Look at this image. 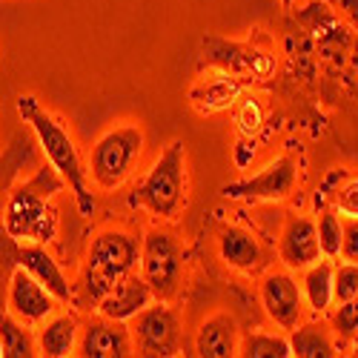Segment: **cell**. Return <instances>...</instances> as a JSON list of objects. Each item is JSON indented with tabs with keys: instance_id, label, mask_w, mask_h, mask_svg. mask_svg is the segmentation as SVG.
I'll use <instances>...</instances> for the list:
<instances>
[{
	"instance_id": "cell-1",
	"label": "cell",
	"mask_w": 358,
	"mask_h": 358,
	"mask_svg": "<svg viewBox=\"0 0 358 358\" xmlns=\"http://www.w3.org/2000/svg\"><path fill=\"white\" fill-rule=\"evenodd\" d=\"M64 189V178L55 166H38L32 178L9 189L3 206V229L15 241H52L57 232V213L52 198Z\"/></svg>"
},
{
	"instance_id": "cell-2",
	"label": "cell",
	"mask_w": 358,
	"mask_h": 358,
	"mask_svg": "<svg viewBox=\"0 0 358 358\" xmlns=\"http://www.w3.org/2000/svg\"><path fill=\"white\" fill-rule=\"evenodd\" d=\"M17 112L23 121L32 127L35 138H38V146L43 149V155L49 158V164L55 166V172L64 178V184L75 192V201H78V210L80 215H92L95 213V198L89 192V184H86V169L80 164V155L75 149V141L69 138V132L55 121V117L38 106L35 98H17Z\"/></svg>"
},
{
	"instance_id": "cell-3",
	"label": "cell",
	"mask_w": 358,
	"mask_h": 358,
	"mask_svg": "<svg viewBox=\"0 0 358 358\" xmlns=\"http://www.w3.org/2000/svg\"><path fill=\"white\" fill-rule=\"evenodd\" d=\"M141 258V238L124 229H103L86 255L83 266V295L86 301L98 304L101 298L127 278Z\"/></svg>"
},
{
	"instance_id": "cell-4",
	"label": "cell",
	"mask_w": 358,
	"mask_h": 358,
	"mask_svg": "<svg viewBox=\"0 0 358 358\" xmlns=\"http://www.w3.org/2000/svg\"><path fill=\"white\" fill-rule=\"evenodd\" d=\"M135 203L149 210L158 218H178V213L187 203V155H184V143L172 141L152 169L146 172L141 187L135 189Z\"/></svg>"
},
{
	"instance_id": "cell-5",
	"label": "cell",
	"mask_w": 358,
	"mask_h": 358,
	"mask_svg": "<svg viewBox=\"0 0 358 358\" xmlns=\"http://www.w3.org/2000/svg\"><path fill=\"white\" fill-rule=\"evenodd\" d=\"M141 278L158 301H172L184 275V247L169 229H149L141 238Z\"/></svg>"
},
{
	"instance_id": "cell-6",
	"label": "cell",
	"mask_w": 358,
	"mask_h": 358,
	"mask_svg": "<svg viewBox=\"0 0 358 358\" xmlns=\"http://www.w3.org/2000/svg\"><path fill=\"white\" fill-rule=\"evenodd\" d=\"M143 149V132L138 127H117L106 132L89 152V175L101 189H117L132 172Z\"/></svg>"
},
{
	"instance_id": "cell-7",
	"label": "cell",
	"mask_w": 358,
	"mask_h": 358,
	"mask_svg": "<svg viewBox=\"0 0 358 358\" xmlns=\"http://www.w3.org/2000/svg\"><path fill=\"white\" fill-rule=\"evenodd\" d=\"M129 321V333L138 355L169 358L181 352V318L172 307H166V301L146 304Z\"/></svg>"
},
{
	"instance_id": "cell-8",
	"label": "cell",
	"mask_w": 358,
	"mask_h": 358,
	"mask_svg": "<svg viewBox=\"0 0 358 358\" xmlns=\"http://www.w3.org/2000/svg\"><path fill=\"white\" fill-rule=\"evenodd\" d=\"M295 161L292 158H278L273 161L266 169H261L252 178H244V181L227 184L221 189L224 198H235V201H281L295 189Z\"/></svg>"
},
{
	"instance_id": "cell-9",
	"label": "cell",
	"mask_w": 358,
	"mask_h": 358,
	"mask_svg": "<svg viewBox=\"0 0 358 358\" xmlns=\"http://www.w3.org/2000/svg\"><path fill=\"white\" fill-rule=\"evenodd\" d=\"M298 20L310 29V35L315 38L324 57H330L336 64H344L347 49L352 43V32L324 0H315V3L304 6V12H298Z\"/></svg>"
},
{
	"instance_id": "cell-10",
	"label": "cell",
	"mask_w": 358,
	"mask_h": 358,
	"mask_svg": "<svg viewBox=\"0 0 358 358\" xmlns=\"http://www.w3.org/2000/svg\"><path fill=\"white\" fill-rule=\"evenodd\" d=\"M264 310L281 330H295L304 315V292L298 281L287 273H270L261 284Z\"/></svg>"
},
{
	"instance_id": "cell-11",
	"label": "cell",
	"mask_w": 358,
	"mask_h": 358,
	"mask_svg": "<svg viewBox=\"0 0 358 358\" xmlns=\"http://www.w3.org/2000/svg\"><path fill=\"white\" fill-rule=\"evenodd\" d=\"M78 350L86 358H127V355H135L129 327H124V321H115V318H106V315L86 321Z\"/></svg>"
},
{
	"instance_id": "cell-12",
	"label": "cell",
	"mask_w": 358,
	"mask_h": 358,
	"mask_svg": "<svg viewBox=\"0 0 358 358\" xmlns=\"http://www.w3.org/2000/svg\"><path fill=\"white\" fill-rule=\"evenodd\" d=\"M6 301H9V310H12L15 318L35 324V321H43L46 315L55 313L57 298L17 264V270L9 275V295H6Z\"/></svg>"
},
{
	"instance_id": "cell-13",
	"label": "cell",
	"mask_w": 358,
	"mask_h": 358,
	"mask_svg": "<svg viewBox=\"0 0 358 358\" xmlns=\"http://www.w3.org/2000/svg\"><path fill=\"white\" fill-rule=\"evenodd\" d=\"M203 49L210 55V61L221 66L227 75H252V78H266L275 69V57L258 52L252 46L241 43H227L221 38H206Z\"/></svg>"
},
{
	"instance_id": "cell-14",
	"label": "cell",
	"mask_w": 358,
	"mask_h": 358,
	"mask_svg": "<svg viewBox=\"0 0 358 358\" xmlns=\"http://www.w3.org/2000/svg\"><path fill=\"white\" fill-rule=\"evenodd\" d=\"M278 255L289 270H307L310 264L321 258V244H318V229L313 218L292 215L284 224L281 241H278Z\"/></svg>"
},
{
	"instance_id": "cell-15",
	"label": "cell",
	"mask_w": 358,
	"mask_h": 358,
	"mask_svg": "<svg viewBox=\"0 0 358 358\" xmlns=\"http://www.w3.org/2000/svg\"><path fill=\"white\" fill-rule=\"evenodd\" d=\"M152 289H149V284L141 278V275H135V273H129L127 278H121L117 281L101 301H98V310H101V315H106V318H115V321H129L132 315H138L146 304H152Z\"/></svg>"
},
{
	"instance_id": "cell-16",
	"label": "cell",
	"mask_w": 358,
	"mask_h": 358,
	"mask_svg": "<svg viewBox=\"0 0 358 358\" xmlns=\"http://www.w3.org/2000/svg\"><path fill=\"white\" fill-rule=\"evenodd\" d=\"M195 352L201 358H229L238 355V324L229 313H218L201 324L195 336Z\"/></svg>"
},
{
	"instance_id": "cell-17",
	"label": "cell",
	"mask_w": 358,
	"mask_h": 358,
	"mask_svg": "<svg viewBox=\"0 0 358 358\" xmlns=\"http://www.w3.org/2000/svg\"><path fill=\"white\" fill-rule=\"evenodd\" d=\"M218 252L227 266L241 270V273H255L264 261L261 244L252 238V232H247L241 227H224L218 232Z\"/></svg>"
},
{
	"instance_id": "cell-18",
	"label": "cell",
	"mask_w": 358,
	"mask_h": 358,
	"mask_svg": "<svg viewBox=\"0 0 358 358\" xmlns=\"http://www.w3.org/2000/svg\"><path fill=\"white\" fill-rule=\"evenodd\" d=\"M17 264H20L32 278H38V281L57 298V301H69V298H72L69 281L64 278L61 266L55 264V258H52L43 247H20V250H17Z\"/></svg>"
},
{
	"instance_id": "cell-19",
	"label": "cell",
	"mask_w": 358,
	"mask_h": 358,
	"mask_svg": "<svg viewBox=\"0 0 358 358\" xmlns=\"http://www.w3.org/2000/svg\"><path fill=\"white\" fill-rule=\"evenodd\" d=\"M289 352L295 358H333L336 352V338L327 324L310 321V324H298L289 338Z\"/></svg>"
},
{
	"instance_id": "cell-20",
	"label": "cell",
	"mask_w": 358,
	"mask_h": 358,
	"mask_svg": "<svg viewBox=\"0 0 358 358\" xmlns=\"http://www.w3.org/2000/svg\"><path fill=\"white\" fill-rule=\"evenodd\" d=\"M241 95V83L232 80L227 72L218 75V78H210L198 83L192 92H189V101L198 112L210 115V112H218V109H227L229 103H235V98Z\"/></svg>"
},
{
	"instance_id": "cell-21",
	"label": "cell",
	"mask_w": 358,
	"mask_h": 358,
	"mask_svg": "<svg viewBox=\"0 0 358 358\" xmlns=\"http://www.w3.org/2000/svg\"><path fill=\"white\" fill-rule=\"evenodd\" d=\"M23 166H35V146L29 143L26 135H15L9 149L0 155V215H3L9 189L15 187V178Z\"/></svg>"
},
{
	"instance_id": "cell-22",
	"label": "cell",
	"mask_w": 358,
	"mask_h": 358,
	"mask_svg": "<svg viewBox=\"0 0 358 358\" xmlns=\"http://www.w3.org/2000/svg\"><path fill=\"white\" fill-rule=\"evenodd\" d=\"M75 341H78V318L57 315L41 330V355H49V358L72 355Z\"/></svg>"
},
{
	"instance_id": "cell-23",
	"label": "cell",
	"mask_w": 358,
	"mask_h": 358,
	"mask_svg": "<svg viewBox=\"0 0 358 358\" xmlns=\"http://www.w3.org/2000/svg\"><path fill=\"white\" fill-rule=\"evenodd\" d=\"M301 292L307 298L310 310L324 313L330 307V301H333V266H330V261H315L307 266Z\"/></svg>"
},
{
	"instance_id": "cell-24",
	"label": "cell",
	"mask_w": 358,
	"mask_h": 358,
	"mask_svg": "<svg viewBox=\"0 0 358 358\" xmlns=\"http://www.w3.org/2000/svg\"><path fill=\"white\" fill-rule=\"evenodd\" d=\"M0 352L6 358H32L38 355L35 338L23 330V324H17L12 315L0 313Z\"/></svg>"
},
{
	"instance_id": "cell-25",
	"label": "cell",
	"mask_w": 358,
	"mask_h": 358,
	"mask_svg": "<svg viewBox=\"0 0 358 358\" xmlns=\"http://www.w3.org/2000/svg\"><path fill=\"white\" fill-rule=\"evenodd\" d=\"M238 355H247V358H289L292 352H289V341L287 338L255 333V336H247L241 341Z\"/></svg>"
},
{
	"instance_id": "cell-26",
	"label": "cell",
	"mask_w": 358,
	"mask_h": 358,
	"mask_svg": "<svg viewBox=\"0 0 358 358\" xmlns=\"http://www.w3.org/2000/svg\"><path fill=\"white\" fill-rule=\"evenodd\" d=\"M318 229V244H321V255L327 258H338L341 255V238H344V224L338 218L336 210H324L315 221Z\"/></svg>"
},
{
	"instance_id": "cell-27",
	"label": "cell",
	"mask_w": 358,
	"mask_h": 358,
	"mask_svg": "<svg viewBox=\"0 0 358 358\" xmlns=\"http://www.w3.org/2000/svg\"><path fill=\"white\" fill-rule=\"evenodd\" d=\"M330 327H333V338H336L338 344L347 347V344L355 341V336H358V298L341 301V307L336 310Z\"/></svg>"
},
{
	"instance_id": "cell-28",
	"label": "cell",
	"mask_w": 358,
	"mask_h": 358,
	"mask_svg": "<svg viewBox=\"0 0 358 358\" xmlns=\"http://www.w3.org/2000/svg\"><path fill=\"white\" fill-rule=\"evenodd\" d=\"M333 298L341 301H350V298H358V264H341L338 270H333Z\"/></svg>"
},
{
	"instance_id": "cell-29",
	"label": "cell",
	"mask_w": 358,
	"mask_h": 358,
	"mask_svg": "<svg viewBox=\"0 0 358 358\" xmlns=\"http://www.w3.org/2000/svg\"><path fill=\"white\" fill-rule=\"evenodd\" d=\"M336 206L347 218H358V178H347L336 189Z\"/></svg>"
},
{
	"instance_id": "cell-30",
	"label": "cell",
	"mask_w": 358,
	"mask_h": 358,
	"mask_svg": "<svg viewBox=\"0 0 358 358\" xmlns=\"http://www.w3.org/2000/svg\"><path fill=\"white\" fill-rule=\"evenodd\" d=\"M261 121H264L261 103L255 98L252 101H244L241 103V112H238V129H241L244 135H255L261 129Z\"/></svg>"
},
{
	"instance_id": "cell-31",
	"label": "cell",
	"mask_w": 358,
	"mask_h": 358,
	"mask_svg": "<svg viewBox=\"0 0 358 358\" xmlns=\"http://www.w3.org/2000/svg\"><path fill=\"white\" fill-rule=\"evenodd\" d=\"M341 255H344L350 264H358V218H350V221L344 224Z\"/></svg>"
},
{
	"instance_id": "cell-32",
	"label": "cell",
	"mask_w": 358,
	"mask_h": 358,
	"mask_svg": "<svg viewBox=\"0 0 358 358\" xmlns=\"http://www.w3.org/2000/svg\"><path fill=\"white\" fill-rule=\"evenodd\" d=\"M338 17H344L355 32H358V0H324Z\"/></svg>"
},
{
	"instance_id": "cell-33",
	"label": "cell",
	"mask_w": 358,
	"mask_h": 358,
	"mask_svg": "<svg viewBox=\"0 0 358 358\" xmlns=\"http://www.w3.org/2000/svg\"><path fill=\"white\" fill-rule=\"evenodd\" d=\"M344 66L350 72V78L358 83V38H352L350 49H347V57H344Z\"/></svg>"
},
{
	"instance_id": "cell-34",
	"label": "cell",
	"mask_w": 358,
	"mask_h": 358,
	"mask_svg": "<svg viewBox=\"0 0 358 358\" xmlns=\"http://www.w3.org/2000/svg\"><path fill=\"white\" fill-rule=\"evenodd\" d=\"M9 241H15V238H12V235L3 229V235H0V250H3ZM0 278H3V261H0ZM0 301H3V287H0Z\"/></svg>"
},
{
	"instance_id": "cell-35",
	"label": "cell",
	"mask_w": 358,
	"mask_h": 358,
	"mask_svg": "<svg viewBox=\"0 0 358 358\" xmlns=\"http://www.w3.org/2000/svg\"><path fill=\"white\" fill-rule=\"evenodd\" d=\"M281 3H284V6H292V0H281Z\"/></svg>"
},
{
	"instance_id": "cell-36",
	"label": "cell",
	"mask_w": 358,
	"mask_h": 358,
	"mask_svg": "<svg viewBox=\"0 0 358 358\" xmlns=\"http://www.w3.org/2000/svg\"><path fill=\"white\" fill-rule=\"evenodd\" d=\"M352 344H355V352H358V336H355V341H352Z\"/></svg>"
},
{
	"instance_id": "cell-37",
	"label": "cell",
	"mask_w": 358,
	"mask_h": 358,
	"mask_svg": "<svg viewBox=\"0 0 358 358\" xmlns=\"http://www.w3.org/2000/svg\"><path fill=\"white\" fill-rule=\"evenodd\" d=\"M0 355H3V352H0Z\"/></svg>"
}]
</instances>
